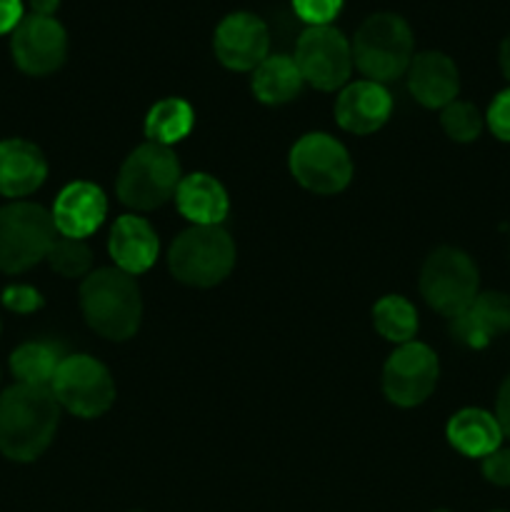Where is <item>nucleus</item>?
<instances>
[{
  "label": "nucleus",
  "mask_w": 510,
  "mask_h": 512,
  "mask_svg": "<svg viewBox=\"0 0 510 512\" xmlns=\"http://www.w3.org/2000/svg\"><path fill=\"white\" fill-rule=\"evenodd\" d=\"M60 403L43 385L15 383L0 395V453L15 463L40 458L53 443Z\"/></svg>",
  "instance_id": "obj_1"
},
{
  "label": "nucleus",
  "mask_w": 510,
  "mask_h": 512,
  "mask_svg": "<svg viewBox=\"0 0 510 512\" xmlns=\"http://www.w3.org/2000/svg\"><path fill=\"white\" fill-rule=\"evenodd\" d=\"M85 323L108 340H128L138 333L143 298L133 275L118 268H100L80 285Z\"/></svg>",
  "instance_id": "obj_2"
},
{
  "label": "nucleus",
  "mask_w": 510,
  "mask_h": 512,
  "mask_svg": "<svg viewBox=\"0 0 510 512\" xmlns=\"http://www.w3.org/2000/svg\"><path fill=\"white\" fill-rule=\"evenodd\" d=\"M350 48H353V65H358L360 73L383 85L408 73L415 50L413 30L400 15L375 13L363 20Z\"/></svg>",
  "instance_id": "obj_3"
},
{
  "label": "nucleus",
  "mask_w": 510,
  "mask_h": 512,
  "mask_svg": "<svg viewBox=\"0 0 510 512\" xmlns=\"http://www.w3.org/2000/svg\"><path fill=\"white\" fill-rule=\"evenodd\" d=\"M235 265V243L223 225H193L173 240L168 268L175 280L193 288L223 283Z\"/></svg>",
  "instance_id": "obj_4"
},
{
  "label": "nucleus",
  "mask_w": 510,
  "mask_h": 512,
  "mask_svg": "<svg viewBox=\"0 0 510 512\" xmlns=\"http://www.w3.org/2000/svg\"><path fill=\"white\" fill-rule=\"evenodd\" d=\"M58 238L53 213L38 203L15 200L0 208V270L18 275L48 258Z\"/></svg>",
  "instance_id": "obj_5"
},
{
  "label": "nucleus",
  "mask_w": 510,
  "mask_h": 512,
  "mask_svg": "<svg viewBox=\"0 0 510 512\" xmlns=\"http://www.w3.org/2000/svg\"><path fill=\"white\" fill-rule=\"evenodd\" d=\"M180 180L183 175L173 150L158 143H143L120 168L118 198L133 210H155L175 198Z\"/></svg>",
  "instance_id": "obj_6"
},
{
  "label": "nucleus",
  "mask_w": 510,
  "mask_h": 512,
  "mask_svg": "<svg viewBox=\"0 0 510 512\" xmlns=\"http://www.w3.org/2000/svg\"><path fill=\"white\" fill-rule=\"evenodd\" d=\"M478 285V265L468 253L450 245L433 250L420 270V293L425 303L445 318L463 313L478 295Z\"/></svg>",
  "instance_id": "obj_7"
},
{
  "label": "nucleus",
  "mask_w": 510,
  "mask_h": 512,
  "mask_svg": "<svg viewBox=\"0 0 510 512\" xmlns=\"http://www.w3.org/2000/svg\"><path fill=\"white\" fill-rule=\"evenodd\" d=\"M50 390L60 408L78 418H100L115 400V383L108 368L90 355H65Z\"/></svg>",
  "instance_id": "obj_8"
},
{
  "label": "nucleus",
  "mask_w": 510,
  "mask_h": 512,
  "mask_svg": "<svg viewBox=\"0 0 510 512\" xmlns=\"http://www.w3.org/2000/svg\"><path fill=\"white\" fill-rule=\"evenodd\" d=\"M290 173L303 188L318 195H335L348 188L353 160L340 140L328 133H308L290 150Z\"/></svg>",
  "instance_id": "obj_9"
},
{
  "label": "nucleus",
  "mask_w": 510,
  "mask_h": 512,
  "mask_svg": "<svg viewBox=\"0 0 510 512\" xmlns=\"http://www.w3.org/2000/svg\"><path fill=\"white\" fill-rule=\"evenodd\" d=\"M295 65L305 83L318 90H335L353 73L350 40L333 25H315L300 33L295 45Z\"/></svg>",
  "instance_id": "obj_10"
},
{
  "label": "nucleus",
  "mask_w": 510,
  "mask_h": 512,
  "mask_svg": "<svg viewBox=\"0 0 510 512\" xmlns=\"http://www.w3.org/2000/svg\"><path fill=\"white\" fill-rule=\"evenodd\" d=\"M438 355L425 343H405L395 350L383 368V393L400 408L425 403L438 385Z\"/></svg>",
  "instance_id": "obj_11"
},
{
  "label": "nucleus",
  "mask_w": 510,
  "mask_h": 512,
  "mask_svg": "<svg viewBox=\"0 0 510 512\" xmlns=\"http://www.w3.org/2000/svg\"><path fill=\"white\" fill-rule=\"evenodd\" d=\"M13 60L23 73L50 75L65 63L68 55V35L55 18L25 15L10 38Z\"/></svg>",
  "instance_id": "obj_12"
},
{
  "label": "nucleus",
  "mask_w": 510,
  "mask_h": 512,
  "mask_svg": "<svg viewBox=\"0 0 510 512\" xmlns=\"http://www.w3.org/2000/svg\"><path fill=\"white\" fill-rule=\"evenodd\" d=\"M215 55L220 63L230 70H255L270 48V30L258 15L253 13H230L220 20L213 38Z\"/></svg>",
  "instance_id": "obj_13"
},
{
  "label": "nucleus",
  "mask_w": 510,
  "mask_h": 512,
  "mask_svg": "<svg viewBox=\"0 0 510 512\" xmlns=\"http://www.w3.org/2000/svg\"><path fill=\"white\" fill-rule=\"evenodd\" d=\"M505 333H510V295L498 290L478 293L463 313L450 318V335L465 348L483 350Z\"/></svg>",
  "instance_id": "obj_14"
},
{
  "label": "nucleus",
  "mask_w": 510,
  "mask_h": 512,
  "mask_svg": "<svg viewBox=\"0 0 510 512\" xmlns=\"http://www.w3.org/2000/svg\"><path fill=\"white\" fill-rule=\"evenodd\" d=\"M393 113V98L373 80H355L345 85L335 100V120L353 135H368L383 128Z\"/></svg>",
  "instance_id": "obj_15"
},
{
  "label": "nucleus",
  "mask_w": 510,
  "mask_h": 512,
  "mask_svg": "<svg viewBox=\"0 0 510 512\" xmlns=\"http://www.w3.org/2000/svg\"><path fill=\"white\" fill-rule=\"evenodd\" d=\"M108 213V200L98 185L88 180H75L65 185L53 205V223L58 235L65 238H88L100 228Z\"/></svg>",
  "instance_id": "obj_16"
},
{
  "label": "nucleus",
  "mask_w": 510,
  "mask_h": 512,
  "mask_svg": "<svg viewBox=\"0 0 510 512\" xmlns=\"http://www.w3.org/2000/svg\"><path fill=\"white\" fill-rule=\"evenodd\" d=\"M408 90L425 108H445L458 98V65L438 50L413 55L408 65Z\"/></svg>",
  "instance_id": "obj_17"
},
{
  "label": "nucleus",
  "mask_w": 510,
  "mask_h": 512,
  "mask_svg": "<svg viewBox=\"0 0 510 512\" xmlns=\"http://www.w3.org/2000/svg\"><path fill=\"white\" fill-rule=\"evenodd\" d=\"M48 178L43 150L23 138L0 140V195L25 198Z\"/></svg>",
  "instance_id": "obj_18"
},
{
  "label": "nucleus",
  "mask_w": 510,
  "mask_h": 512,
  "mask_svg": "<svg viewBox=\"0 0 510 512\" xmlns=\"http://www.w3.org/2000/svg\"><path fill=\"white\" fill-rule=\"evenodd\" d=\"M158 248V235L145 218L123 215V218L115 220L108 238V250L118 270L128 275L145 273V270L153 268Z\"/></svg>",
  "instance_id": "obj_19"
},
{
  "label": "nucleus",
  "mask_w": 510,
  "mask_h": 512,
  "mask_svg": "<svg viewBox=\"0 0 510 512\" xmlns=\"http://www.w3.org/2000/svg\"><path fill=\"white\" fill-rule=\"evenodd\" d=\"M175 203L193 225H220L228 215V193L208 173L185 175L175 190Z\"/></svg>",
  "instance_id": "obj_20"
},
{
  "label": "nucleus",
  "mask_w": 510,
  "mask_h": 512,
  "mask_svg": "<svg viewBox=\"0 0 510 512\" xmlns=\"http://www.w3.org/2000/svg\"><path fill=\"white\" fill-rule=\"evenodd\" d=\"M445 435H448V443L465 458H485L498 450L505 438L495 415L483 408L458 410L450 418Z\"/></svg>",
  "instance_id": "obj_21"
},
{
  "label": "nucleus",
  "mask_w": 510,
  "mask_h": 512,
  "mask_svg": "<svg viewBox=\"0 0 510 512\" xmlns=\"http://www.w3.org/2000/svg\"><path fill=\"white\" fill-rule=\"evenodd\" d=\"M303 83V75L290 55H268L253 70V93L265 105L290 103L300 95Z\"/></svg>",
  "instance_id": "obj_22"
},
{
  "label": "nucleus",
  "mask_w": 510,
  "mask_h": 512,
  "mask_svg": "<svg viewBox=\"0 0 510 512\" xmlns=\"http://www.w3.org/2000/svg\"><path fill=\"white\" fill-rule=\"evenodd\" d=\"M193 123L195 113L190 103H185L183 98H165L155 103L145 115V135H148V143L170 148L193 130Z\"/></svg>",
  "instance_id": "obj_23"
},
{
  "label": "nucleus",
  "mask_w": 510,
  "mask_h": 512,
  "mask_svg": "<svg viewBox=\"0 0 510 512\" xmlns=\"http://www.w3.org/2000/svg\"><path fill=\"white\" fill-rule=\"evenodd\" d=\"M60 363H63V355H60L58 345L40 343V340L23 343L10 355V370L18 378V383L23 385H43V388H50Z\"/></svg>",
  "instance_id": "obj_24"
},
{
  "label": "nucleus",
  "mask_w": 510,
  "mask_h": 512,
  "mask_svg": "<svg viewBox=\"0 0 510 512\" xmlns=\"http://www.w3.org/2000/svg\"><path fill=\"white\" fill-rule=\"evenodd\" d=\"M373 325L390 343H410L418 333V313L403 295H385L373 308Z\"/></svg>",
  "instance_id": "obj_25"
},
{
  "label": "nucleus",
  "mask_w": 510,
  "mask_h": 512,
  "mask_svg": "<svg viewBox=\"0 0 510 512\" xmlns=\"http://www.w3.org/2000/svg\"><path fill=\"white\" fill-rule=\"evenodd\" d=\"M48 265L63 278H83L90 270V263H93V253L85 245V240L78 238H65V235H58L55 243L50 245L48 250Z\"/></svg>",
  "instance_id": "obj_26"
},
{
  "label": "nucleus",
  "mask_w": 510,
  "mask_h": 512,
  "mask_svg": "<svg viewBox=\"0 0 510 512\" xmlns=\"http://www.w3.org/2000/svg\"><path fill=\"white\" fill-rule=\"evenodd\" d=\"M440 125H443L445 135L455 143H473L483 133L485 118L480 115V110L473 103H465V100H453L450 105H445L443 113H440Z\"/></svg>",
  "instance_id": "obj_27"
},
{
  "label": "nucleus",
  "mask_w": 510,
  "mask_h": 512,
  "mask_svg": "<svg viewBox=\"0 0 510 512\" xmlns=\"http://www.w3.org/2000/svg\"><path fill=\"white\" fill-rule=\"evenodd\" d=\"M290 3H293L295 15L308 23V28L330 25L343 10V0H290Z\"/></svg>",
  "instance_id": "obj_28"
},
{
  "label": "nucleus",
  "mask_w": 510,
  "mask_h": 512,
  "mask_svg": "<svg viewBox=\"0 0 510 512\" xmlns=\"http://www.w3.org/2000/svg\"><path fill=\"white\" fill-rule=\"evenodd\" d=\"M485 123H488L490 133L503 143H510V88L500 90L490 103L488 113H485Z\"/></svg>",
  "instance_id": "obj_29"
},
{
  "label": "nucleus",
  "mask_w": 510,
  "mask_h": 512,
  "mask_svg": "<svg viewBox=\"0 0 510 512\" xmlns=\"http://www.w3.org/2000/svg\"><path fill=\"white\" fill-rule=\"evenodd\" d=\"M43 303V295L35 288H30V285H8V288L3 290V305L8 310H13V313H35V310L43 308Z\"/></svg>",
  "instance_id": "obj_30"
},
{
  "label": "nucleus",
  "mask_w": 510,
  "mask_h": 512,
  "mask_svg": "<svg viewBox=\"0 0 510 512\" xmlns=\"http://www.w3.org/2000/svg\"><path fill=\"white\" fill-rule=\"evenodd\" d=\"M483 478L498 488H510V448H498L485 455Z\"/></svg>",
  "instance_id": "obj_31"
},
{
  "label": "nucleus",
  "mask_w": 510,
  "mask_h": 512,
  "mask_svg": "<svg viewBox=\"0 0 510 512\" xmlns=\"http://www.w3.org/2000/svg\"><path fill=\"white\" fill-rule=\"evenodd\" d=\"M23 18V0H0V35L13 33Z\"/></svg>",
  "instance_id": "obj_32"
},
{
  "label": "nucleus",
  "mask_w": 510,
  "mask_h": 512,
  "mask_svg": "<svg viewBox=\"0 0 510 512\" xmlns=\"http://www.w3.org/2000/svg\"><path fill=\"white\" fill-rule=\"evenodd\" d=\"M495 420H498L505 438H510V375L498 388V398H495Z\"/></svg>",
  "instance_id": "obj_33"
},
{
  "label": "nucleus",
  "mask_w": 510,
  "mask_h": 512,
  "mask_svg": "<svg viewBox=\"0 0 510 512\" xmlns=\"http://www.w3.org/2000/svg\"><path fill=\"white\" fill-rule=\"evenodd\" d=\"M58 5L60 0H30V10H33V15H43V18H53Z\"/></svg>",
  "instance_id": "obj_34"
},
{
  "label": "nucleus",
  "mask_w": 510,
  "mask_h": 512,
  "mask_svg": "<svg viewBox=\"0 0 510 512\" xmlns=\"http://www.w3.org/2000/svg\"><path fill=\"white\" fill-rule=\"evenodd\" d=\"M498 60H500V70H503L505 78L510 80V33L505 35V40H503V43H500Z\"/></svg>",
  "instance_id": "obj_35"
},
{
  "label": "nucleus",
  "mask_w": 510,
  "mask_h": 512,
  "mask_svg": "<svg viewBox=\"0 0 510 512\" xmlns=\"http://www.w3.org/2000/svg\"><path fill=\"white\" fill-rule=\"evenodd\" d=\"M435 512H450V510H435Z\"/></svg>",
  "instance_id": "obj_36"
},
{
  "label": "nucleus",
  "mask_w": 510,
  "mask_h": 512,
  "mask_svg": "<svg viewBox=\"0 0 510 512\" xmlns=\"http://www.w3.org/2000/svg\"><path fill=\"white\" fill-rule=\"evenodd\" d=\"M493 512H505V510H493Z\"/></svg>",
  "instance_id": "obj_37"
}]
</instances>
